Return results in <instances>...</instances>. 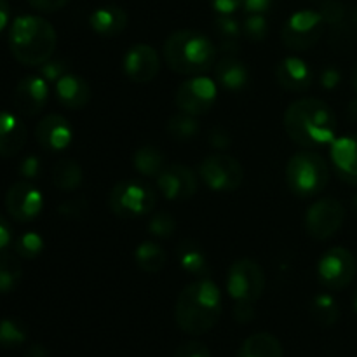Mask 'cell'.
<instances>
[{
    "label": "cell",
    "mask_w": 357,
    "mask_h": 357,
    "mask_svg": "<svg viewBox=\"0 0 357 357\" xmlns=\"http://www.w3.org/2000/svg\"><path fill=\"white\" fill-rule=\"evenodd\" d=\"M347 17H349V21H351L352 26H354L356 31H357V6H354L352 9L347 10Z\"/></svg>",
    "instance_id": "53"
},
{
    "label": "cell",
    "mask_w": 357,
    "mask_h": 357,
    "mask_svg": "<svg viewBox=\"0 0 357 357\" xmlns=\"http://www.w3.org/2000/svg\"><path fill=\"white\" fill-rule=\"evenodd\" d=\"M222 303V293L211 279L201 278L190 282L180 293L174 309L178 328L192 337L208 333L220 321Z\"/></svg>",
    "instance_id": "2"
},
{
    "label": "cell",
    "mask_w": 357,
    "mask_h": 357,
    "mask_svg": "<svg viewBox=\"0 0 357 357\" xmlns=\"http://www.w3.org/2000/svg\"><path fill=\"white\" fill-rule=\"evenodd\" d=\"M356 271V260L351 251L337 246L319 258L317 279L328 289H344L354 281Z\"/></svg>",
    "instance_id": "11"
},
{
    "label": "cell",
    "mask_w": 357,
    "mask_h": 357,
    "mask_svg": "<svg viewBox=\"0 0 357 357\" xmlns=\"http://www.w3.org/2000/svg\"><path fill=\"white\" fill-rule=\"evenodd\" d=\"M199 174L215 192L237 190L244 180V169L239 160L225 153H213L206 157L199 166Z\"/></svg>",
    "instance_id": "9"
},
{
    "label": "cell",
    "mask_w": 357,
    "mask_h": 357,
    "mask_svg": "<svg viewBox=\"0 0 357 357\" xmlns=\"http://www.w3.org/2000/svg\"><path fill=\"white\" fill-rule=\"evenodd\" d=\"M243 7L250 14H265L272 7V0H244Z\"/></svg>",
    "instance_id": "48"
},
{
    "label": "cell",
    "mask_w": 357,
    "mask_h": 357,
    "mask_svg": "<svg viewBox=\"0 0 357 357\" xmlns=\"http://www.w3.org/2000/svg\"><path fill=\"white\" fill-rule=\"evenodd\" d=\"M35 138L38 145L47 152H61L72 143V126L63 115L49 114L35 128Z\"/></svg>",
    "instance_id": "17"
},
{
    "label": "cell",
    "mask_w": 357,
    "mask_h": 357,
    "mask_svg": "<svg viewBox=\"0 0 357 357\" xmlns=\"http://www.w3.org/2000/svg\"><path fill=\"white\" fill-rule=\"evenodd\" d=\"M26 357H49V354L42 345L37 344V345H31L30 351L26 352Z\"/></svg>",
    "instance_id": "51"
},
{
    "label": "cell",
    "mask_w": 357,
    "mask_h": 357,
    "mask_svg": "<svg viewBox=\"0 0 357 357\" xmlns=\"http://www.w3.org/2000/svg\"><path fill=\"white\" fill-rule=\"evenodd\" d=\"M82 181L84 171L75 160H59V162L52 167V183H54V187H58L59 190L73 192L82 185Z\"/></svg>",
    "instance_id": "28"
},
{
    "label": "cell",
    "mask_w": 357,
    "mask_h": 357,
    "mask_svg": "<svg viewBox=\"0 0 357 357\" xmlns=\"http://www.w3.org/2000/svg\"><path fill=\"white\" fill-rule=\"evenodd\" d=\"M132 166L143 176H159L166 167V159L155 146H142L132 155Z\"/></svg>",
    "instance_id": "29"
},
{
    "label": "cell",
    "mask_w": 357,
    "mask_h": 357,
    "mask_svg": "<svg viewBox=\"0 0 357 357\" xmlns=\"http://www.w3.org/2000/svg\"><path fill=\"white\" fill-rule=\"evenodd\" d=\"M275 79L278 84L291 93H303L312 86L314 73L309 63L298 56H288L275 66Z\"/></svg>",
    "instance_id": "18"
},
{
    "label": "cell",
    "mask_w": 357,
    "mask_h": 357,
    "mask_svg": "<svg viewBox=\"0 0 357 357\" xmlns=\"http://www.w3.org/2000/svg\"><path fill=\"white\" fill-rule=\"evenodd\" d=\"M351 206H352V213H354V215H356V218H357V194L354 195V197H352V202H351Z\"/></svg>",
    "instance_id": "55"
},
{
    "label": "cell",
    "mask_w": 357,
    "mask_h": 357,
    "mask_svg": "<svg viewBox=\"0 0 357 357\" xmlns=\"http://www.w3.org/2000/svg\"><path fill=\"white\" fill-rule=\"evenodd\" d=\"M155 192L142 180H122L108 195V208L115 216L124 220L139 218L155 208Z\"/></svg>",
    "instance_id": "6"
},
{
    "label": "cell",
    "mask_w": 357,
    "mask_h": 357,
    "mask_svg": "<svg viewBox=\"0 0 357 357\" xmlns=\"http://www.w3.org/2000/svg\"><path fill=\"white\" fill-rule=\"evenodd\" d=\"M28 139L26 126L17 115L0 112V157L9 159L24 149Z\"/></svg>",
    "instance_id": "20"
},
{
    "label": "cell",
    "mask_w": 357,
    "mask_h": 357,
    "mask_svg": "<svg viewBox=\"0 0 357 357\" xmlns=\"http://www.w3.org/2000/svg\"><path fill=\"white\" fill-rule=\"evenodd\" d=\"M237 357H284V351L272 333H255L243 342Z\"/></svg>",
    "instance_id": "24"
},
{
    "label": "cell",
    "mask_w": 357,
    "mask_h": 357,
    "mask_svg": "<svg viewBox=\"0 0 357 357\" xmlns=\"http://www.w3.org/2000/svg\"><path fill=\"white\" fill-rule=\"evenodd\" d=\"M28 328L17 317H6L0 319V347L14 349L26 342Z\"/></svg>",
    "instance_id": "32"
},
{
    "label": "cell",
    "mask_w": 357,
    "mask_h": 357,
    "mask_svg": "<svg viewBox=\"0 0 357 357\" xmlns=\"http://www.w3.org/2000/svg\"><path fill=\"white\" fill-rule=\"evenodd\" d=\"M28 3L40 13H56L68 6L70 0H28Z\"/></svg>",
    "instance_id": "45"
},
{
    "label": "cell",
    "mask_w": 357,
    "mask_h": 357,
    "mask_svg": "<svg viewBox=\"0 0 357 357\" xmlns=\"http://www.w3.org/2000/svg\"><path fill=\"white\" fill-rule=\"evenodd\" d=\"M286 183L298 197H314L330 183V166L326 159L314 150L296 152L286 166Z\"/></svg>",
    "instance_id": "5"
},
{
    "label": "cell",
    "mask_w": 357,
    "mask_h": 357,
    "mask_svg": "<svg viewBox=\"0 0 357 357\" xmlns=\"http://www.w3.org/2000/svg\"><path fill=\"white\" fill-rule=\"evenodd\" d=\"M310 314L321 326H333L340 317V307L333 296L328 293H321L310 303Z\"/></svg>",
    "instance_id": "31"
},
{
    "label": "cell",
    "mask_w": 357,
    "mask_h": 357,
    "mask_svg": "<svg viewBox=\"0 0 357 357\" xmlns=\"http://www.w3.org/2000/svg\"><path fill=\"white\" fill-rule=\"evenodd\" d=\"M178 260H180V265L187 274L204 278L209 271L208 257L194 241H181L180 246H178Z\"/></svg>",
    "instance_id": "25"
},
{
    "label": "cell",
    "mask_w": 357,
    "mask_h": 357,
    "mask_svg": "<svg viewBox=\"0 0 357 357\" xmlns=\"http://www.w3.org/2000/svg\"><path fill=\"white\" fill-rule=\"evenodd\" d=\"M268 35V23L264 14H250L243 23V37L251 42L265 40Z\"/></svg>",
    "instance_id": "37"
},
{
    "label": "cell",
    "mask_w": 357,
    "mask_h": 357,
    "mask_svg": "<svg viewBox=\"0 0 357 357\" xmlns=\"http://www.w3.org/2000/svg\"><path fill=\"white\" fill-rule=\"evenodd\" d=\"M149 232L159 239H169L176 232V222H174L173 215L166 211L153 213L152 218L149 220Z\"/></svg>",
    "instance_id": "36"
},
{
    "label": "cell",
    "mask_w": 357,
    "mask_h": 357,
    "mask_svg": "<svg viewBox=\"0 0 357 357\" xmlns=\"http://www.w3.org/2000/svg\"><path fill=\"white\" fill-rule=\"evenodd\" d=\"M319 82L324 89H335L338 84L342 82V73L338 72L335 66H326V68L321 70V77Z\"/></svg>",
    "instance_id": "44"
},
{
    "label": "cell",
    "mask_w": 357,
    "mask_h": 357,
    "mask_svg": "<svg viewBox=\"0 0 357 357\" xmlns=\"http://www.w3.org/2000/svg\"><path fill=\"white\" fill-rule=\"evenodd\" d=\"M351 80H352V87H354V91L357 93V65L354 66V70H352Z\"/></svg>",
    "instance_id": "54"
},
{
    "label": "cell",
    "mask_w": 357,
    "mask_h": 357,
    "mask_svg": "<svg viewBox=\"0 0 357 357\" xmlns=\"http://www.w3.org/2000/svg\"><path fill=\"white\" fill-rule=\"evenodd\" d=\"M215 7L216 13L220 14H234L239 7H243L244 0H209Z\"/></svg>",
    "instance_id": "47"
},
{
    "label": "cell",
    "mask_w": 357,
    "mask_h": 357,
    "mask_svg": "<svg viewBox=\"0 0 357 357\" xmlns=\"http://www.w3.org/2000/svg\"><path fill=\"white\" fill-rule=\"evenodd\" d=\"M354 310H356V314H357V289H356V295H354Z\"/></svg>",
    "instance_id": "57"
},
{
    "label": "cell",
    "mask_w": 357,
    "mask_h": 357,
    "mask_svg": "<svg viewBox=\"0 0 357 357\" xmlns=\"http://www.w3.org/2000/svg\"><path fill=\"white\" fill-rule=\"evenodd\" d=\"M157 187L169 201H185L197 192V176L185 164H171L157 176Z\"/></svg>",
    "instance_id": "14"
},
{
    "label": "cell",
    "mask_w": 357,
    "mask_h": 357,
    "mask_svg": "<svg viewBox=\"0 0 357 357\" xmlns=\"http://www.w3.org/2000/svg\"><path fill=\"white\" fill-rule=\"evenodd\" d=\"M215 77L216 82L227 91H241L250 82V70L237 56L225 54L215 63Z\"/></svg>",
    "instance_id": "22"
},
{
    "label": "cell",
    "mask_w": 357,
    "mask_h": 357,
    "mask_svg": "<svg viewBox=\"0 0 357 357\" xmlns=\"http://www.w3.org/2000/svg\"><path fill=\"white\" fill-rule=\"evenodd\" d=\"M255 303L251 302H236L234 305V317H236L237 323L246 324L250 321L255 319Z\"/></svg>",
    "instance_id": "43"
},
{
    "label": "cell",
    "mask_w": 357,
    "mask_h": 357,
    "mask_svg": "<svg viewBox=\"0 0 357 357\" xmlns=\"http://www.w3.org/2000/svg\"><path fill=\"white\" fill-rule=\"evenodd\" d=\"M89 24L101 37H115L124 31L126 24H128V14L122 7L115 6V3H107V6H101L93 10Z\"/></svg>",
    "instance_id": "23"
},
{
    "label": "cell",
    "mask_w": 357,
    "mask_h": 357,
    "mask_svg": "<svg viewBox=\"0 0 357 357\" xmlns=\"http://www.w3.org/2000/svg\"><path fill=\"white\" fill-rule=\"evenodd\" d=\"M13 241V227L3 216H0V253L6 250Z\"/></svg>",
    "instance_id": "49"
},
{
    "label": "cell",
    "mask_w": 357,
    "mask_h": 357,
    "mask_svg": "<svg viewBox=\"0 0 357 357\" xmlns=\"http://www.w3.org/2000/svg\"><path fill=\"white\" fill-rule=\"evenodd\" d=\"M66 73V63L63 59H49L40 65V77L47 82H58Z\"/></svg>",
    "instance_id": "40"
},
{
    "label": "cell",
    "mask_w": 357,
    "mask_h": 357,
    "mask_svg": "<svg viewBox=\"0 0 357 357\" xmlns=\"http://www.w3.org/2000/svg\"><path fill=\"white\" fill-rule=\"evenodd\" d=\"M164 59L173 72L202 75L216 63V47L195 30H178L164 42Z\"/></svg>",
    "instance_id": "4"
},
{
    "label": "cell",
    "mask_w": 357,
    "mask_h": 357,
    "mask_svg": "<svg viewBox=\"0 0 357 357\" xmlns=\"http://www.w3.org/2000/svg\"><path fill=\"white\" fill-rule=\"evenodd\" d=\"M199 131H201V128H199L197 119L194 115L183 114V112L173 115L167 122V132L176 142H190L199 135Z\"/></svg>",
    "instance_id": "33"
},
{
    "label": "cell",
    "mask_w": 357,
    "mask_h": 357,
    "mask_svg": "<svg viewBox=\"0 0 357 357\" xmlns=\"http://www.w3.org/2000/svg\"><path fill=\"white\" fill-rule=\"evenodd\" d=\"M56 98L59 103L72 110H80L91 101V87L82 77L65 73L58 82L54 84Z\"/></svg>",
    "instance_id": "21"
},
{
    "label": "cell",
    "mask_w": 357,
    "mask_h": 357,
    "mask_svg": "<svg viewBox=\"0 0 357 357\" xmlns=\"http://www.w3.org/2000/svg\"><path fill=\"white\" fill-rule=\"evenodd\" d=\"M56 30L47 20L33 14L16 17L9 30V49L14 58L26 66H40L56 51Z\"/></svg>",
    "instance_id": "3"
},
{
    "label": "cell",
    "mask_w": 357,
    "mask_h": 357,
    "mask_svg": "<svg viewBox=\"0 0 357 357\" xmlns=\"http://www.w3.org/2000/svg\"><path fill=\"white\" fill-rule=\"evenodd\" d=\"M227 291L234 302L257 303L265 291V272L261 265L250 258L234 261L227 275Z\"/></svg>",
    "instance_id": "7"
},
{
    "label": "cell",
    "mask_w": 357,
    "mask_h": 357,
    "mask_svg": "<svg viewBox=\"0 0 357 357\" xmlns=\"http://www.w3.org/2000/svg\"><path fill=\"white\" fill-rule=\"evenodd\" d=\"M49 100V82L40 75H28L17 82L14 89V108L21 115L33 117L44 110Z\"/></svg>",
    "instance_id": "15"
},
{
    "label": "cell",
    "mask_w": 357,
    "mask_h": 357,
    "mask_svg": "<svg viewBox=\"0 0 357 357\" xmlns=\"http://www.w3.org/2000/svg\"><path fill=\"white\" fill-rule=\"evenodd\" d=\"M9 3H7V0H0V31H2L3 28L7 26V23H9Z\"/></svg>",
    "instance_id": "50"
},
{
    "label": "cell",
    "mask_w": 357,
    "mask_h": 357,
    "mask_svg": "<svg viewBox=\"0 0 357 357\" xmlns=\"http://www.w3.org/2000/svg\"><path fill=\"white\" fill-rule=\"evenodd\" d=\"M58 211L61 213L65 218L77 220V222H79V220L86 218L87 213H89V202H87V199L84 197V195H75V197L61 202Z\"/></svg>",
    "instance_id": "38"
},
{
    "label": "cell",
    "mask_w": 357,
    "mask_h": 357,
    "mask_svg": "<svg viewBox=\"0 0 357 357\" xmlns=\"http://www.w3.org/2000/svg\"><path fill=\"white\" fill-rule=\"evenodd\" d=\"M326 23L319 10L302 9L288 17L281 31L282 42L291 51H307L321 40Z\"/></svg>",
    "instance_id": "8"
},
{
    "label": "cell",
    "mask_w": 357,
    "mask_h": 357,
    "mask_svg": "<svg viewBox=\"0 0 357 357\" xmlns=\"http://www.w3.org/2000/svg\"><path fill=\"white\" fill-rule=\"evenodd\" d=\"M215 33L225 54H234L239 49L241 37H243V24L234 20L232 14H220L215 20Z\"/></svg>",
    "instance_id": "27"
},
{
    "label": "cell",
    "mask_w": 357,
    "mask_h": 357,
    "mask_svg": "<svg viewBox=\"0 0 357 357\" xmlns=\"http://www.w3.org/2000/svg\"><path fill=\"white\" fill-rule=\"evenodd\" d=\"M330 45L338 52L351 51L357 42V31L352 26L349 17H345L342 23L330 26Z\"/></svg>",
    "instance_id": "34"
},
{
    "label": "cell",
    "mask_w": 357,
    "mask_h": 357,
    "mask_svg": "<svg viewBox=\"0 0 357 357\" xmlns=\"http://www.w3.org/2000/svg\"><path fill=\"white\" fill-rule=\"evenodd\" d=\"M136 265L146 274H159L167 264V253L160 244L145 241L135 251Z\"/></svg>",
    "instance_id": "26"
},
{
    "label": "cell",
    "mask_w": 357,
    "mask_h": 357,
    "mask_svg": "<svg viewBox=\"0 0 357 357\" xmlns=\"http://www.w3.org/2000/svg\"><path fill=\"white\" fill-rule=\"evenodd\" d=\"M122 66L128 79H131L132 82L145 84L155 79L159 73L160 58L152 45L136 44L126 52Z\"/></svg>",
    "instance_id": "16"
},
{
    "label": "cell",
    "mask_w": 357,
    "mask_h": 357,
    "mask_svg": "<svg viewBox=\"0 0 357 357\" xmlns=\"http://www.w3.org/2000/svg\"><path fill=\"white\" fill-rule=\"evenodd\" d=\"M310 2H314V3H317V6H321V3H324V2H326V0H310Z\"/></svg>",
    "instance_id": "56"
},
{
    "label": "cell",
    "mask_w": 357,
    "mask_h": 357,
    "mask_svg": "<svg viewBox=\"0 0 357 357\" xmlns=\"http://www.w3.org/2000/svg\"><path fill=\"white\" fill-rule=\"evenodd\" d=\"M42 208H44V197L40 190L28 180L17 181L7 190L6 209L17 222H33L42 213Z\"/></svg>",
    "instance_id": "13"
},
{
    "label": "cell",
    "mask_w": 357,
    "mask_h": 357,
    "mask_svg": "<svg viewBox=\"0 0 357 357\" xmlns=\"http://www.w3.org/2000/svg\"><path fill=\"white\" fill-rule=\"evenodd\" d=\"M216 96H218V87L215 80L202 75H194L192 79L181 82L176 91V107L180 112L188 115L208 114L215 105Z\"/></svg>",
    "instance_id": "12"
},
{
    "label": "cell",
    "mask_w": 357,
    "mask_h": 357,
    "mask_svg": "<svg viewBox=\"0 0 357 357\" xmlns=\"http://www.w3.org/2000/svg\"><path fill=\"white\" fill-rule=\"evenodd\" d=\"M347 10L349 9L340 0H326L319 6V14L328 26H335V24L342 23L347 17Z\"/></svg>",
    "instance_id": "39"
},
{
    "label": "cell",
    "mask_w": 357,
    "mask_h": 357,
    "mask_svg": "<svg viewBox=\"0 0 357 357\" xmlns=\"http://www.w3.org/2000/svg\"><path fill=\"white\" fill-rule=\"evenodd\" d=\"M345 206L338 199L324 197L314 202L305 213V229L312 239L326 241L342 229Z\"/></svg>",
    "instance_id": "10"
},
{
    "label": "cell",
    "mask_w": 357,
    "mask_h": 357,
    "mask_svg": "<svg viewBox=\"0 0 357 357\" xmlns=\"http://www.w3.org/2000/svg\"><path fill=\"white\" fill-rule=\"evenodd\" d=\"M14 250H16L17 257L24 258V260H33L44 250V239L37 232H24L16 239Z\"/></svg>",
    "instance_id": "35"
},
{
    "label": "cell",
    "mask_w": 357,
    "mask_h": 357,
    "mask_svg": "<svg viewBox=\"0 0 357 357\" xmlns=\"http://www.w3.org/2000/svg\"><path fill=\"white\" fill-rule=\"evenodd\" d=\"M349 119L357 124V100L351 101V105H349Z\"/></svg>",
    "instance_id": "52"
},
{
    "label": "cell",
    "mask_w": 357,
    "mask_h": 357,
    "mask_svg": "<svg viewBox=\"0 0 357 357\" xmlns=\"http://www.w3.org/2000/svg\"><path fill=\"white\" fill-rule=\"evenodd\" d=\"M174 357H211V352L202 342L188 340L176 349Z\"/></svg>",
    "instance_id": "41"
},
{
    "label": "cell",
    "mask_w": 357,
    "mask_h": 357,
    "mask_svg": "<svg viewBox=\"0 0 357 357\" xmlns=\"http://www.w3.org/2000/svg\"><path fill=\"white\" fill-rule=\"evenodd\" d=\"M209 143H211L213 149L225 150V149H229L230 143H232V139H230V135L225 131V129L215 128L211 131V135H209Z\"/></svg>",
    "instance_id": "46"
},
{
    "label": "cell",
    "mask_w": 357,
    "mask_h": 357,
    "mask_svg": "<svg viewBox=\"0 0 357 357\" xmlns=\"http://www.w3.org/2000/svg\"><path fill=\"white\" fill-rule=\"evenodd\" d=\"M23 265L16 255L0 253V293H10L20 286Z\"/></svg>",
    "instance_id": "30"
},
{
    "label": "cell",
    "mask_w": 357,
    "mask_h": 357,
    "mask_svg": "<svg viewBox=\"0 0 357 357\" xmlns=\"http://www.w3.org/2000/svg\"><path fill=\"white\" fill-rule=\"evenodd\" d=\"M331 160L338 176L357 187V135L335 139L331 143Z\"/></svg>",
    "instance_id": "19"
},
{
    "label": "cell",
    "mask_w": 357,
    "mask_h": 357,
    "mask_svg": "<svg viewBox=\"0 0 357 357\" xmlns=\"http://www.w3.org/2000/svg\"><path fill=\"white\" fill-rule=\"evenodd\" d=\"M20 174L24 180H35L40 174V160L35 155H28L26 159L21 160Z\"/></svg>",
    "instance_id": "42"
},
{
    "label": "cell",
    "mask_w": 357,
    "mask_h": 357,
    "mask_svg": "<svg viewBox=\"0 0 357 357\" xmlns=\"http://www.w3.org/2000/svg\"><path fill=\"white\" fill-rule=\"evenodd\" d=\"M284 129L298 146L317 149L337 139V115L326 101L302 98L286 108Z\"/></svg>",
    "instance_id": "1"
}]
</instances>
